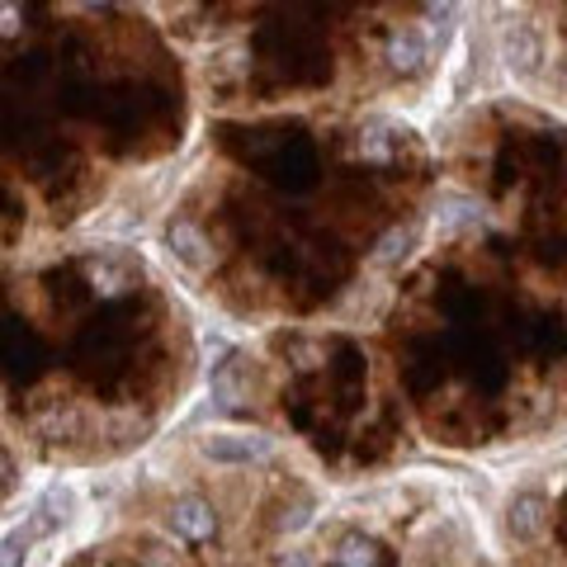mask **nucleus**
<instances>
[{"label":"nucleus","mask_w":567,"mask_h":567,"mask_svg":"<svg viewBox=\"0 0 567 567\" xmlns=\"http://www.w3.org/2000/svg\"><path fill=\"white\" fill-rule=\"evenodd\" d=\"M511 525H515L520 534H534V530H540V501H534V497H520Z\"/></svg>","instance_id":"f257e3e1"}]
</instances>
